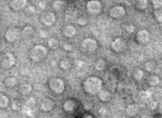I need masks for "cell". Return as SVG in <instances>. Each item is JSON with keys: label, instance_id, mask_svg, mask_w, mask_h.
I'll use <instances>...</instances> for the list:
<instances>
[{"label": "cell", "instance_id": "d6a6232c", "mask_svg": "<svg viewBox=\"0 0 162 118\" xmlns=\"http://www.w3.org/2000/svg\"><path fill=\"white\" fill-rule=\"evenodd\" d=\"M153 3L154 7L156 9H159L160 8H161V0H153Z\"/></svg>", "mask_w": 162, "mask_h": 118}, {"label": "cell", "instance_id": "6da1fadb", "mask_svg": "<svg viewBox=\"0 0 162 118\" xmlns=\"http://www.w3.org/2000/svg\"><path fill=\"white\" fill-rule=\"evenodd\" d=\"M84 90L87 93L95 95L100 92L102 88L101 80L96 77H89L85 80L83 84Z\"/></svg>", "mask_w": 162, "mask_h": 118}, {"label": "cell", "instance_id": "ac0fdd59", "mask_svg": "<svg viewBox=\"0 0 162 118\" xmlns=\"http://www.w3.org/2000/svg\"><path fill=\"white\" fill-rule=\"evenodd\" d=\"M31 91H32V87L30 85L27 84V83L21 85V87L19 88V92L22 95H27L30 93Z\"/></svg>", "mask_w": 162, "mask_h": 118}, {"label": "cell", "instance_id": "cb8c5ba5", "mask_svg": "<svg viewBox=\"0 0 162 118\" xmlns=\"http://www.w3.org/2000/svg\"><path fill=\"white\" fill-rule=\"evenodd\" d=\"M159 82H160V80L159 79V77L155 75L150 76L148 79V83L150 86H156V85L159 84Z\"/></svg>", "mask_w": 162, "mask_h": 118}, {"label": "cell", "instance_id": "b9f144b4", "mask_svg": "<svg viewBox=\"0 0 162 118\" xmlns=\"http://www.w3.org/2000/svg\"><path fill=\"white\" fill-rule=\"evenodd\" d=\"M85 117H92V116H88H88H85Z\"/></svg>", "mask_w": 162, "mask_h": 118}, {"label": "cell", "instance_id": "1f68e13d", "mask_svg": "<svg viewBox=\"0 0 162 118\" xmlns=\"http://www.w3.org/2000/svg\"><path fill=\"white\" fill-rule=\"evenodd\" d=\"M143 75H144V72L143 71H142V70H138L137 72H136L134 74V78L136 79V80H138V81H140V80L142 79V78L143 77Z\"/></svg>", "mask_w": 162, "mask_h": 118}, {"label": "cell", "instance_id": "f546056e", "mask_svg": "<svg viewBox=\"0 0 162 118\" xmlns=\"http://www.w3.org/2000/svg\"><path fill=\"white\" fill-rule=\"evenodd\" d=\"M155 17L156 19L157 20L158 22L161 23L162 21V13L161 10L160 9H157L155 11Z\"/></svg>", "mask_w": 162, "mask_h": 118}, {"label": "cell", "instance_id": "7c38bea8", "mask_svg": "<svg viewBox=\"0 0 162 118\" xmlns=\"http://www.w3.org/2000/svg\"><path fill=\"white\" fill-rule=\"evenodd\" d=\"M136 39L140 44H146L150 40V34L146 30H140L136 34Z\"/></svg>", "mask_w": 162, "mask_h": 118}, {"label": "cell", "instance_id": "277c9868", "mask_svg": "<svg viewBox=\"0 0 162 118\" xmlns=\"http://www.w3.org/2000/svg\"><path fill=\"white\" fill-rule=\"evenodd\" d=\"M56 17L55 14L51 11H45L40 17V21L43 25L49 27L56 22Z\"/></svg>", "mask_w": 162, "mask_h": 118}, {"label": "cell", "instance_id": "7402d4cb", "mask_svg": "<svg viewBox=\"0 0 162 118\" xmlns=\"http://www.w3.org/2000/svg\"><path fill=\"white\" fill-rule=\"evenodd\" d=\"M8 97L3 94H0V108L4 109L8 105Z\"/></svg>", "mask_w": 162, "mask_h": 118}, {"label": "cell", "instance_id": "8d00e7d4", "mask_svg": "<svg viewBox=\"0 0 162 118\" xmlns=\"http://www.w3.org/2000/svg\"><path fill=\"white\" fill-rule=\"evenodd\" d=\"M149 107H150V108L152 109H154L156 107V103H155V102L151 101L150 102V104H149Z\"/></svg>", "mask_w": 162, "mask_h": 118}, {"label": "cell", "instance_id": "74e56055", "mask_svg": "<svg viewBox=\"0 0 162 118\" xmlns=\"http://www.w3.org/2000/svg\"><path fill=\"white\" fill-rule=\"evenodd\" d=\"M127 31H128L129 32H130V33H131V32H134V28L132 26V25H129V26H128V27H127Z\"/></svg>", "mask_w": 162, "mask_h": 118}, {"label": "cell", "instance_id": "9a60e30c", "mask_svg": "<svg viewBox=\"0 0 162 118\" xmlns=\"http://www.w3.org/2000/svg\"><path fill=\"white\" fill-rule=\"evenodd\" d=\"M75 107V102L73 100H68L64 104V109L66 112H70L74 110Z\"/></svg>", "mask_w": 162, "mask_h": 118}, {"label": "cell", "instance_id": "e575fe53", "mask_svg": "<svg viewBox=\"0 0 162 118\" xmlns=\"http://www.w3.org/2000/svg\"><path fill=\"white\" fill-rule=\"evenodd\" d=\"M39 34H40V36H41L42 38L47 37V35H48V34H47V32H46V31H44V30H41V31H40Z\"/></svg>", "mask_w": 162, "mask_h": 118}, {"label": "cell", "instance_id": "4fadbf2b", "mask_svg": "<svg viewBox=\"0 0 162 118\" xmlns=\"http://www.w3.org/2000/svg\"><path fill=\"white\" fill-rule=\"evenodd\" d=\"M54 107V102L50 98H45L41 103V109L45 112H49Z\"/></svg>", "mask_w": 162, "mask_h": 118}, {"label": "cell", "instance_id": "5b68a950", "mask_svg": "<svg viewBox=\"0 0 162 118\" xmlns=\"http://www.w3.org/2000/svg\"><path fill=\"white\" fill-rule=\"evenodd\" d=\"M15 63V57L10 53H6L0 57V66L3 68H10Z\"/></svg>", "mask_w": 162, "mask_h": 118}, {"label": "cell", "instance_id": "5bb4252c", "mask_svg": "<svg viewBox=\"0 0 162 118\" xmlns=\"http://www.w3.org/2000/svg\"><path fill=\"white\" fill-rule=\"evenodd\" d=\"M77 30L76 28H75L73 25H67L66 27H65V28L64 29V35L67 38H72L76 34Z\"/></svg>", "mask_w": 162, "mask_h": 118}, {"label": "cell", "instance_id": "44dd1931", "mask_svg": "<svg viewBox=\"0 0 162 118\" xmlns=\"http://www.w3.org/2000/svg\"><path fill=\"white\" fill-rule=\"evenodd\" d=\"M138 107L136 105H131L127 108V113L129 115L134 116L138 113Z\"/></svg>", "mask_w": 162, "mask_h": 118}, {"label": "cell", "instance_id": "9c48e42d", "mask_svg": "<svg viewBox=\"0 0 162 118\" xmlns=\"http://www.w3.org/2000/svg\"><path fill=\"white\" fill-rule=\"evenodd\" d=\"M27 0H10L9 6L14 11H20L25 8Z\"/></svg>", "mask_w": 162, "mask_h": 118}, {"label": "cell", "instance_id": "83f0119b", "mask_svg": "<svg viewBox=\"0 0 162 118\" xmlns=\"http://www.w3.org/2000/svg\"><path fill=\"white\" fill-rule=\"evenodd\" d=\"M155 66H156V64H155V61H148V62L146 63L145 68L148 72H151L155 68Z\"/></svg>", "mask_w": 162, "mask_h": 118}, {"label": "cell", "instance_id": "ab89813d", "mask_svg": "<svg viewBox=\"0 0 162 118\" xmlns=\"http://www.w3.org/2000/svg\"><path fill=\"white\" fill-rule=\"evenodd\" d=\"M99 113H100V114H101V115H104L105 113V109L103 108L101 109H100V111H99Z\"/></svg>", "mask_w": 162, "mask_h": 118}, {"label": "cell", "instance_id": "4dcf8cb0", "mask_svg": "<svg viewBox=\"0 0 162 118\" xmlns=\"http://www.w3.org/2000/svg\"><path fill=\"white\" fill-rule=\"evenodd\" d=\"M12 107L14 110H19L22 107V105H21V103L19 101L14 100L12 103Z\"/></svg>", "mask_w": 162, "mask_h": 118}, {"label": "cell", "instance_id": "f35d334b", "mask_svg": "<svg viewBox=\"0 0 162 118\" xmlns=\"http://www.w3.org/2000/svg\"><path fill=\"white\" fill-rule=\"evenodd\" d=\"M39 6L41 7V8H45V6H46V3H45V1H41V2L39 3Z\"/></svg>", "mask_w": 162, "mask_h": 118}, {"label": "cell", "instance_id": "7a4b0ae2", "mask_svg": "<svg viewBox=\"0 0 162 118\" xmlns=\"http://www.w3.org/2000/svg\"><path fill=\"white\" fill-rule=\"evenodd\" d=\"M48 86L56 94H62L65 90L64 83L60 78H50L48 81Z\"/></svg>", "mask_w": 162, "mask_h": 118}, {"label": "cell", "instance_id": "d4e9b609", "mask_svg": "<svg viewBox=\"0 0 162 118\" xmlns=\"http://www.w3.org/2000/svg\"><path fill=\"white\" fill-rule=\"evenodd\" d=\"M70 66H71V63H70V61L67 59H62L60 62V67L64 70H68L70 68Z\"/></svg>", "mask_w": 162, "mask_h": 118}, {"label": "cell", "instance_id": "ba28073f", "mask_svg": "<svg viewBox=\"0 0 162 118\" xmlns=\"http://www.w3.org/2000/svg\"><path fill=\"white\" fill-rule=\"evenodd\" d=\"M81 47L83 49L88 52L94 51L97 48V42L93 38H85L81 42Z\"/></svg>", "mask_w": 162, "mask_h": 118}, {"label": "cell", "instance_id": "4316f807", "mask_svg": "<svg viewBox=\"0 0 162 118\" xmlns=\"http://www.w3.org/2000/svg\"><path fill=\"white\" fill-rule=\"evenodd\" d=\"M105 65H106V63L105 61L103 60V59H99L96 61V64H95V67L96 68V70H102L105 68Z\"/></svg>", "mask_w": 162, "mask_h": 118}, {"label": "cell", "instance_id": "d6986e66", "mask_svg": "<svg viewBox=\"0 0 162 118\" xmlns=\"http://www.w3.org/2000/svg\"><path fill=\"white\" fill-rule=\"evenodd\" d=\"M34 33V30L32 26H26L25 27L22 31V34L23 36L25 38H29L31 37L33 35Z\"/></svg>", "mask_w": 162, "mask_h": 118}, {"label": "cell", "instance_id": "3957f363", "mask_svg": "<svg viewBox=\"0 0 162 118\" xmlns=\"http://www.w3.org/2000/svg\"><path fill=\"white\" fill-rule=\"evenodd\" d=\"M47 54V50L42 45H36L30 51V57L32 60L38 61L41 60Z\"/></svg>", "mask_w": 162, "mask_h": 118}, {"label": "cell", "instance_id": "52a82bcc", "mask_svg": "<svg viewBox=\"0 0 162 118\" xmlns=\"http://www.w3.org/2000/svg\"><path fill=\"white\" fill-rule=\"evenodd\" d=\"M20 31L17 28H10L6 32L5 38L9 42H14L19 38Z\"/></svg>", "mask_w": 162, "mask_h": 118}, {"label": "cell", "instance_id": "ffe728a7", "mask_svg": "<svg viewBox=\"0 0 162 118\" xmlns=\"http://www.w3.org/2000/svg\"><path fill=\"white\" fill-rule=\"evenodd\" d=\"M17 81L14 77H7L3 81V84L7 88H12L16 85Z\"/></svg>", "mask_w": 162, "mask_h": 118}, {"label": "cell", "instance_id": "8992f818", "mask_svg": "<svg viewBox=\"0 0 162 118\" xmlns=\"http://www.w3.org/2000/svg\"><path fill=\"white\" fill-rule=\"evenodd\" d=\"M87 11L90 14H98L101 12L102 5L98 0H90L86 4Z\"/></svg>", "mask_w": 162, "mask_h": 118}, {"label": "cell", "instance_id": "2e32d148", "mask_svg": "<svg viewBox=\"0 0 162 118\" xmlns=\"http://www.w3.org/2000/svg\"><path fill=\"white\" fill-rule=\"evenodd\" d=\"M65 5H66V3H65L63 0H55L53 2L52 6L53 8L56 10V11H60V10L64 8Z\"/></svg>", "mask_w": 162, "mask_h": 118}, {"label": "cell", "instance_id": "836d02e7", "mask_svg": "<svg viewBox=\"0 0 162 118\" xmlns=\"http://www.w3.org/2000/svg\"><path fill=\"white\" fill-rule=\"evenodd\" d=\"M78 23H79V24L81 25H85L87 23V20L84 17H81L79 20H78Z\"/></svg>", "mask_w": 162, "mask_h": 118}, {"label": "cell", "instance_id": "f1b7e54d", "mask_svg": "<svg viewBox=\"0 0 162 118\" xmlns=\"http://www.w3.org/2000/svg\"><path fill=\"white\" fill-rule=\"evenodd\" d=\"M138 95L141 99H146L150 97V93L148 91H140Z\"/></svg>", "mask_w": 162, "mask_h": 118}, {"label": "cell", "instance_id": "60d3db41", "mask_svg": "<svg viewBox=\"0 0 162 118\" xmlns=\"http://www.w3.org/2000/svg\"><path fill=\"white\" fill-rule=\"evenodd\" d=\"M83 65V62L81 61H77V66L79 67H82Z\"/></svg>", "mask_w": 162, "mask_h": 118}, {"label": "cell", "instance_id": "30bf717a", "mask_svg": "<svg viewBox=\"0 0 162 118\" xmlns=\"http://www.w3.org/2000/svg\"><path fill=\"white\" fill-rule=\"evenodd\" d=\"M125 14V10L123 7L121 6H115L112 7L110 10V15L114 19H118L123 17Z\"/></svg>", "mask_w": 162, "mask_h": 118}, {"label": "cell", "instance_id": "603a6c76", "mask_svg": "<svg viewBox=\"0 0 162 118\" xmlns=\"http://www.w3.org/2000/svg\"><path fill=\"white\" fill-rule=\"evenodd\" d=\"M48 45L50 49H52L53 50H56L59 47V42L55 38H52L49 40Z\"/></svg>", "mask_w": 162, "mask_h": 118}, {"label": "cell", "instance_id": "8fae6325", "mask_svg": "<svg viewBox=\"0 0 162 118\" xmlns=\"http://www.w3.org/2000/svg\"><path fill=\"white\" fill-rule=\"evenodd\" d=\"M112 47L116 52H123L126 48V43L121 38H117L113 41L112 43Z\"/></svg>", "mask_w": 162, "mask_h": 118}, {"label": "cell", "instance_id": "d590c367", "mask_svg": "<svg viewBox=\"0 0 162 118\" xmlns=\"http://www.w3.org/2000/svg\"><path fill=\"white\" fill-rule=\"evenodd\" d=\"M64 49L66 51H72L73 50V47L71 46V45H70V44L64 45Z\"/></svg>", "mask_w": 162, "mask_h": 118}, {"label": "cell", "instance_id": "484cf974", "mask_svg": "<svg viewBox=\"0 0 162 118\" xmlns=\"http://www.w3.org/2000/svg\"><path fill=\"white\" fill-rule=\"evenodd\" d=\"M148 0H136V6L140 10H144L147 7Z\"/></svg>", "mask_w": 162, "mask_h": 118}, {"label": "cell", "instance_id": "e0dca14e", "mask_svg": "<svg viewBox=\"0 0 162 118\" xmlns=\"http://www.w3.org/2000/svg\"><path fill=\"white\" fill-rule=\"evenodd\" d=\"M99 98L101 101H108L110 98V93L106 90H100L99 92Z\"/></svg>", "mask_w": 162, "mask_h": 118}]
</instances>
